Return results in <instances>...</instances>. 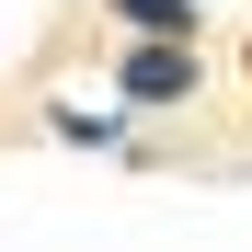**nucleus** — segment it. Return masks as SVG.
<instances>
[{"instance_id": "1", "label": "nucleus", "mask_w": 252, "mask_h": 252, "mask_svg": "<svg viewBox=\"0 0 252 252\" xmlns=\"http://www.w3.org/2000/svg\"><path fill=\"white\" fill-rule=\"evenodd\" d=\"M115 103H195V34H138L115 69Z\"/></svg>"}, {"instance_id": "2", "label": "nucleus", "mask_w": 252, "mask_h": 252, "mask_svg": "<svg viewBox=\"0 0 252 252\" xmlns=\"http://www.w3.org/2000/svg\"><path fill=\"white\" fill-rule=\"evenodd\" d=\"M46 126H58L69 149H115V138H126V115H115V103H103V115H92V103H58Z\"/></svg>"}, {"instance_id": "3", "label": "nucleus", "mask_w": 252, "mask_h": 252, "mask_svg": "<svg viewBox=\"0 0 252 252\" xmlns=\"http://www.w3.org/2000/svg\"><path fill=\"white\" fill-rule=\"evenodd\" d=\"M103 12H126L138 34H195V0H103Z\"/></svg>"}]
</instances>
